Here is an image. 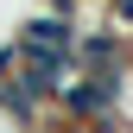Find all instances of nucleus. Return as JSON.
<instances>
[{
	"label": "nucleus",
	"instance_id": "1",
	"mask_svg": "<svg viewBox=\"0 0 133 133\" xmlns=\"http://www.w3.org/2000/svg\"><path fill=\"white\" fill-rule=\"evenodd\" d=\"M102 133H133V127H102Z\"/></svg>",
	"mask_w": 133,
	"mask_h": 133
}]
</instances>
